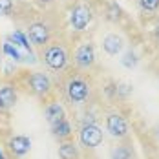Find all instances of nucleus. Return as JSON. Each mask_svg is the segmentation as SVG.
Here are the masks:
<instances>
[{
  "mask_svg": "<svg viewBox=\"0 0 159 159\" xmlns=\"http://www.w3.org/2000/svg\"><path fill=\"white\" fill-rule=\"evenodd\" d=\"M28 86H30V90L33 93L39 97H46L51 92V80L44 73H31L28 77Z\"/></svg>",
  "mask_w": 159,
  "mask_h": 159,
  "instance_id": "nucleus-7",
  "label": "nucleus"
},
{
  "mask_svg": "<svg viewBox=\"0 0 159 159\" xmlns=\"http://www.w3.org/2000/svg\"><path fill=\"white\" fill-rule=\"evenodd\" d=\"M16 104V90L11 84L0 86V111L11 110Z\"/></svg>",
  "mask_w": 159,
  "mask_h": 159,
  "instance_id": "nucleus-10",
  "label": "nucleus"
},
{
  "mask_svg": "<svg viewBox=\"0 0 159 159\" xmlns=\"http://www.w3.org/2000/svg\"><path fill=\"white\" fill-rule=\"evenodd\" d=\"M66 97L73 104H82L90 97V84L82 77H71L66 84Z\"/></svg>",
  "mask_w": 159,
  "mask_h": 159,
  "instance_id": "nucleus-1",
  "label": "nucleus"
},
{
  "mask_svg": "<svg viewBox=\"0 0 159 159\" xmlns=\"http://www.w3.org/2000/svg\"><path fill=\"white\" fill-rule=\"evenodd\" d=\"M93 18V11L88 4L84 2H79L73 6V9L70 11V24L75 31H84L88 28V24L92 22Z\"/></svg>",
  "mask_w": 159,
  "mask_h": 159,
  "instance_id": "nucleus-2",
  "label": "nucleus"
},
{
  "mask_svg": "<svg viewBox=\"0 0 159 159\" xmlns=\"http://www.w3.org/2000/svg\"><path fill=\"white\" fill-rule=\"evenodd\" d=\"M137 4L143 11H148V13L159 9V0H137Z\"/></svg>",
  "mask_w": 159,
  "mask_h": 159,
  "instance_id": "nucleus-18",
  "label": "nucleus"
},
{
  "mask_svg": "<svg viewBox=\"0 0 159 159\" xmlns=\"http://www.w3.org/2000/svg\"><path fill=\"white\" fill-rule=\"evenodd\" d=\"M51 134L59 141H70L71 139V125H70V121L68 119H62L61 123L53 125L51 126Z\"/></svg>",
  "mask_w": 159,
  "mask_h": 159,
  "instance_id": "nucleus-13",
  "label": "nucleus"
},
{
  "mask_svg": "<svg viewBox=\"0 0 159 159\" xmlns=\"http://www.w3.org/2000/svg\"><path fill=\"white\" fill-rule=\"evenodd\" d=\"M106 130L110 132L111 137L115 139H126L128 132H130V126H128V121L125 115L121 113H108L106 115Z\"/></svg>",
  "mask_w": 159,
  "mask_h": 159,
  "instance_id": "nucleus-5",
  "label": "nucleus"
},
{
  "mask_svg": "<svg viewBox=\"0 0 159 159\" xmlns=\"http://www.w3.org/2000/svg\"><path fill=\"white\" fill-rule=\"evenodd\" d=\"M7 148L11 152V156L15 157H22L30 152L31 148V141L26 137V135H13L9 141H7Z\"/></svg>",
  "mask_w": 159,
  "mask_h": 159,
  "instance_id": "nucleus-9",
  "label": "nucleus"
},
{
  "mask_svg": "<svg viewBox=\"0 0 159 159\" xmlns=\"http://www.w3.org/2000/svg\"><path fill=\"white\" fill-rule=\"evenodd\" d=\"M42 4H49V2H53V0H40Z\"/></svg>",
  "mask_w": 159,
  "mask_h": 159,
  "instance_id": "nucleus-20",
  "label": "nucleus"
},
{
  "mask_svg": "<svg viewBox=\"0 0 159 159\" xmlns=\"http://www.w3.org/2000/svg\"><path fill=\"white\" fill-rule=\"evenodd\" d=\"M2 49H4V53H6L7 57H11L13 61H22V59H24V55L20 53L18 46H16L11 39H6V40H4V46H2Z\"/></svg>",
  "mask_w": 159,
  "mask_h": 159,
  "instance_id": "nucleus-16",
  "label": "nucleus"
},
{
  "mask_svg": "<svg viewBox=\"0 0 159 159\" xmlns=\"http://www.w3.org/2000/svg\"><path fill=\"white\" fill-rule=\"evenodd\" d=\"M13 11V0H0V15H9Z\"/></svg>",
  "mask_w": 159,
  "mask_h": 159,
  "instance_id": "nucleus-19",
  "label": "nucleus"
},
{
  "mask_svg": "<svg viewBox=\"0 0 159 159\" xmlns=\"http://www.w3.org/2000/svg\"><path fill=\"white\" fill-rule=\"evenodd\" d=\"M59 156L61 159H77V146L73 144V141H62V144L59 146Z\"/></svg>",
  "mask_w": 159,
  "mask_h": 159,
  "instance_id": "nucleus-15",
  "label": "nucleus"
},
{
  "mask_svg": "<svg viewBox=\"0 0 159 159\" xmlns=\"http://www.w3.org/2000/svg\"><path fill=\"white\" fill-rule=\"evenodd\" d=\"M73 59H75L77 68H80V70H90L95 64V49H93V46L90 42H84V44H80L79 48H77Z\"/></svg>",
  "mask_w": 159,
  "mask_h": 159,
  "instance_id": "nucleus-6",
  "label": "nucleus"
},
{
  "mask_svg": "<svg viewBox=\"0 0 159 159\" xmlns=\"http://www.w3.org/2000/svg\"><path fill=\"white\" fill-rule=\"evenodd\" d=\"M49 28L44 22H31L28 26V39L31 40L35 46H44L49 40Z\"/></svg>",
  "mask_w": 159,
  "mask_h": 159,
  "instance_id": "nucleus-8",
  "label": "nucleus"
},
{
  "mask_svg": "<svg viewBox=\"0 0 159 159\" xmlns=\"http://www.w3.org/2000/svg\"><path fill=\"white\" fill-rule=\"evenodd\" d=\"M11 40L15 42L18 48H22L24 51H30V39L26 37V35H22L20 31H15L11 35Z\"/></svg>",
  "mask_w": 159,
  "mask_h": 159,
  "instance_id": "nucleus-17",
  "label": "nucleus"
},
{
  "mask_svg": "<svg viewBox=\"0 0 159 159\" xmlns=\"http://www.w3.org/2000/svg\"><path fill=\"white\" fill-rule=\"evenodd\" d=\"M0 159H4V156H2V154H0Z\"/></svg>",
  "mask_w": 159,
  "mask_h": 159,
  "instance_id": "nucleus-21",
  "label": "nucleus"
},
{
  "mask_svg": "<svg viewBox=\"0 0 159 159\" xmlns=\"http://www.w3.org/2000/svg\"><path fill=\"white\" fill-rule=\"evenodd\" d=\"M123 39L117 35V33H110V35H106L104 39H102V49L108 53V55H117V53H121V49H123Z\"/></svg>",
  "mask_w": 159,
  "mask_h": 159,
  "instance_id": "nucleus-11",
  "label": "nucleus"
},
{
  "mask_svg": "<svg viewBox=\"0 0 159 159\" xmlns=\"http://www.w3.org/2000/svg\"><path fill=\"white\" fill-rule=\"evenodd\" d=\"M79 139H80V144H82L84 148L93 150V148H97L99 144L102 143L104 134H102V130L97 126V125H93V123H86V125L80 126Z\"/></svg>",
  "mask_w": 159,
  "mask_h": 159,
  "instance_id": "nucleus-4",
  "label": "nucleus"
},
{
  "mask_svg": "<svg viewBox=\"0 0 159 159\" xmlns=\"http://www.w3.org/2000/svg\"><path fill=\"white\" fill-rule=\"evenodd\" d=\"M62 119H66V111L59 102H49L46 106V121L49 123V126L61 123Z\"/></svg>",
  "mask_w": 159,
  "mask_h": 159,
  "instance_id": "nucleus-12",
  "label": "nucleus"
},
{
  "mask_svg": "<svg viewBox=\"0 0 159 159\" xmlns=\"http://www.w3.org/2000/svg\"><path fill=\"white\" fill-rule=\"evenodd\" d=\"M44 62L55 71L64 70L66 64H68V51H66V48L62 44H59V42L49 44L46 48V51H44Z\"/></svg>",
  "mask_w": 159,
  "mask_h": 159,
  "instance_id": "nucleus-3",
  "label": "nucleus"
},
{
  "mask_svg": "<svg viewBox=\"0 0 159 159\" xmlns=\"http://www.w3.org/2000/svg\"><path fill=\"white\" fill-rule=\"evenodd\" d=\"M110 157L111 159H135V154H134V148H132L130 143H121L111 148Z\"/></svg>",
  "mask_w": 159,
  "mask_h": 159,
  "instance_id": "nucleus-14",
  "label": "nucleus"
}]
</instances>
